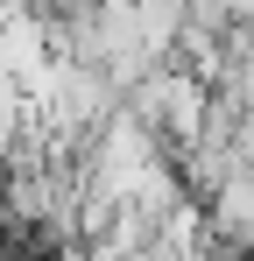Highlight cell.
I'll list each match as a JSON object with an SVG mask.
<instances>
[{
	"mask_svg": "<svg viewBox=\"0 0 254 261\" xmlns=\"http://www.w3.org/2000/svg\"><path fill=\"white\" fill-rule=\"evenodd\" d=\"M134 106L169 134V141H205V78H176V71H148L141 85H134Z\"/></svg>",
	"mask_w": 254,
	"mask_h": 261,
	"instance_id": "cell-1",
	"label": "cell"
},
{
	"mask_svg": "<svg viewBox=\"0 0 254 261\" xmlns=\"http://www.w3.org/2000/svg\"><path fill=\"white\" fill-rule=\"evenodd\" d=\"M212 212H219L226 233H247L254 240V163H240V170L219 176V205H212Z\"/></svg>",
	"mask_w": 254,
	"mask_h": 261,
	"instance_id": "cell-2",
	"label": "cell"
},
{
	"mask_svg": "<svg viewBox=\"0 0 254 261\" xmlns=\"http://www.w3.org/2000/svg\"><path fill=\"white\" fill-rule=\"evenodd\" d=\"M233 155H240V163H254V113L233 127Z\"/></svg>",
	"mask_w": 254,
	"mask_h": 261,
	"instance_id": "cell-3",
	"label": "cell"
}]
</instances>
